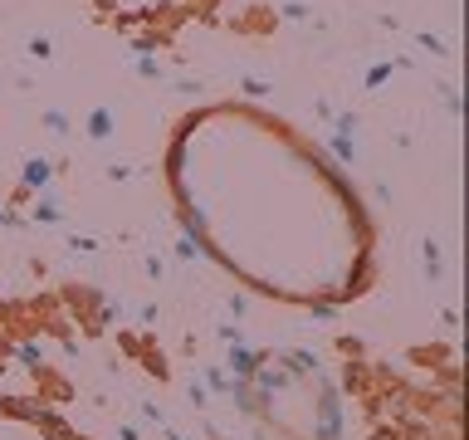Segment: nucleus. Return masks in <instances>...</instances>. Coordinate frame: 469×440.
<instances>
[{
  "mask_svg": "<svg viewBox=\"0 0 469 440\" xmlns=\"http://www.w3.org/2000/svg\"><path fill=\"white\" fill-rule=\"evenodd\" d=\"M49 177H54V161H44V157H30L25 161V172H20V186L25 191H44Z\"/></svg>",
  "mask_w": 469,
  "mask_h": 440,
  "instance_id": "nucleus-2",
  "label": "nucleus"
},
{
  "mask_svg": "<svg viewBox=\"0 0 469 440\" xmlns=\"http://www.w3.org/2000/svg\"><path fill=\"white\" fill-rule=\"evenodd\" d=\"M69 250H79V254H93V250H98V240H93V235H74V240H69Z\"/></svg>",
  "mask_w": 469,
  "mask_h": 440,
  "instance_id": "nucleus-10",
  "label": "nucleus"
},
{
  "mask_svg": "<svg viewBox=\"0 0 469 440\" xmlns=\"http://www.w3.org/2000/svg\"><path fill=\"white\" fill-rule=\"evenodd\" d=\"M25 54H30V59H39V64L54 59V39H49V34H34V39L25 44Z\"/></svg>",
  "mask_w": 469,
  "mask_h": 440,
  "instance_id": "nucleus-5",
  "label": "nucleus"
},
{
  "mask_svg": "<svg viewBox=\"0 0 469 440\" xmlns=\"http://www.w3.org/2000/svg\"><path fill=\"white\" fill-rule=\"evenodd\" d=\"M284 15H289V20H308V6H298V0H293V6H284Z\"/></svg>",
  "mask_w": 469,
  "mask_h": 440,
  "instance_id": "nucleus-13",
  "label": "nucleus"
},
{
  "mask_svg": "<svg viewBox=\"0 0 469 440\" xmlns=\"http://www.w3.org/2000/svg\"><path fill=\"white\" fill-rule=\"evenodd\" d=\"M289 367H293V372H313V352H293Z\"/></svg>",
  "mask_w": 469,
  "mask_h": 440,
  "instance_id": "nucleus-11",
  "label": "nucleus"
},
{
  "mask_svg": "<svg viewBox=\"0 0 469 440\" xmlns=\"http://www.w3.org/2000/svg\"><path fill=\"white\" fill-rule=\"evenodd\" d=\"M118 440H137V430H132V426H123V435H118Z\"/></svg>",
  "mask_w": 469,
  "mask_h": 440,
  "instance_id": "nucleus-15",
  "label": "nucleus"
},
{
  "mask_svg": "<svg viewBox=\"0 0 469 440\" xmlns=\"http://www.w3.org/2000/svg\"><path fill=\"white\" fill-rule=\"evenodd\" d=\"M34 220H44V226H54V220H64L59 201H39V206H34Z\"/></svg>",
  "mask_w": 469,
  "mask_h": 440,
  "instance_id": "nucleus-6",
  "label": "nucleus"
},
{
  "mask_svg": "<svg viewBox=\"0 0 469 440\" xmlns=\"http://www.w3.org/2000/svg\"><path fill=\"white\" fill-rule=\"evenodd\" d=\"M259 362H264V357L249 352V348H235V352H230V367H235V377H240V381H249V377L259 372Z\"/></svg>",
  "mask_w": 469,
  "mask_h": 440,
  "instance_id": "nucleus-3",
  "label": "nucleus"
},
{
  "mask_svg": "<svg viewBox=\"0 0 469 440\" xmlns=\"http://www.w3.org/2000/svg\"><path fill=\"white\" fill-rule=\"evenodd\" d=\"M244 93H249V98H264L269 83H264V79H244Z\"/></svg>",
  "mask_w": 469,
  "mask_h": 440,
  "instance_id": "nucleus-12",
  "label": "nucleus"
},
{
  "mask_svg": "<svg viewBox=\"0 0 469 440\" xmlns=\"http://www.w3.org/2000/svg\"><path fill=\"white\" fill-rule=\"evenodd\" d=\"M44 128L54 132V137H69L74 132V118L64 113V108H44Z\"/></svg>",
  "mask_w": 469,
  "mask_h": 440,
  "instance_id": "nucleus-4",
  "label": "nucleus"
},
{
  "mask_svg": "<svg viewBox=\"0 0 469 440\" xmlns=\"http://www.w3.org/2000/svg\"><path fill=\"white\" fill-rule=\"evenodd\" d=\"M426 269H430V279L440 274V245L435 240H426Z\"/></svg>",
  "mask_w": 469,
  "mask_h": 440,
  "instance_id": "nucleus-8",
  "label": "nucleus"
},
{
  "mask_svg": "<svg viewBox=\"0 0 469 440\" xmlns=\"http://www.w3.org/2000/svg\"><path fill=\"white\" fill-rule=\"evenodd\" d=\"M0 226H15V215H10L6 206H0Z\"/></svg>",
  "mask_w": 469,
  "mask_h": 440,
  "instance_id": "nucleus-14",
  "label": "nucleus"
},
{
  "mask_svg": "<svg viewBox=\"0 0 469 440\" xmlns=\"http://www.w3.org/2000/svg\"><path fill=\"white\" fill-rule=\"evenodd\" d=\"M83 132H88V142H108V137L118 132V113H113L108 103H98L93 113L83 118Z\"/></svg>",
  "mask_w": 469,
  "mask_h": 440,
  "instance_id": "nucleus-1",
  "label": "nucleus"
},
{
  "mask_svg": "<svg viewBox=\"0 0 469 440\" xmlns=\"http://www.w3.org/2000/svg\"><path fill=\"white\" fill-rule=\"evenodd\" d=\"M137 74L142 79H162V64H156L152 54H137Z\"/></svg>",
  "mask_w": 469,
  "mask_h": 440,
  "instance_id": "nucleus-7",
  "label": "nucleus"
},
{
  "mask_svg": "<svg viewBox=\"0 0 469 440\" xmlns=\"http://www.w3.org/2000/svg\"><path fill=\"white\" fill-rule=\"evenodd\" d=\"M415 39H421V49H430V54H450L440 34H415Z\"/></svg>",
  "mask_w": 469,
  "mask_h": 440,
  "instance_id": "nucleus-9",
  "label": "nucleus"
}]
</instances>
